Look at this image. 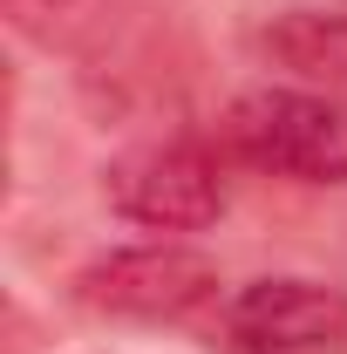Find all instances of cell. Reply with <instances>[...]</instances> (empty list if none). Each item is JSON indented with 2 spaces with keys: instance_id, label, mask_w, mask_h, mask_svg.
Segmentation results:
<instances>
[{
  "instance_id": "3",
  "label": "cell",
  "mask_w": 347,
  "mask_h": 354,
  "mask_svg": "<svg viewBox=\"0 0 347 354\" xmlns=\"http://www.w3.org/2000/svg\"><path fill=\"white\" fill-rule=\"evenodd\" d=\"M75 300L109 320H191L218 300V266L191 245H123L75 272Z\"/></svg>"
},
{
  "instance_id": "1",
  "label": "cell",
  "mask_w": 347,
  "mask_h": 354,
  "mask_svg": "<svg viewBox=\"0 0 347 354\" xmlns=\"http://www.w3.org/2000/svg\"><path fill=\"white\" fill-rule=\"evenodd\" d=\"M225 150L293 184H347V102L320 88H252L225 109Z\"/></svg>"
},
{
  "instance_id": "5",
  "label": "cell",
  "mask_w": 347,
  "mask_h": 354,
  "mask_svg": "<svg viewBox=\"0 0 347 354\" xmlns=\"http://www.w3.org/2000/svg\"><path fill=\"white\" fill-rule=\"evenodd\" d=\"M259 48L279 68H300L313 82H347V0H320V7H286Z\"/></svg>"
},
{
  "instance_id": "4",
  "label": "cell",
  "mask_w": 347,
  "mask_h": 354,
  "mask_svg": "<svg viewBox=\"0 0 347 354\" xmlns=\"http://www.w3.org/2000/svg\"><path fill=\"white\" fill-rule=\"evenodd\" d=\"M225 341L238 354H320L347 341V293L334 279H252L225 307Z\"/></svg>"
},
{
  "instance_id": "2",
  "label": "cell",
  "mask_w": 347,
  "mask_h": 354,
  "mask_svg": "<svg viewBox=\"0 0 347 354\" xmlns=\"http://www.w3.org/2000/svg\"><path fill=\"white\" fill-rule=\"evenodd\" d=\"M102 191L116 205V218L143 232H198L225 212V171L205 143L164 136V143H136L123 157H109Z\"/></svg>"
}]
</instances>
